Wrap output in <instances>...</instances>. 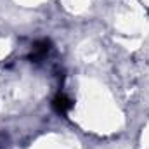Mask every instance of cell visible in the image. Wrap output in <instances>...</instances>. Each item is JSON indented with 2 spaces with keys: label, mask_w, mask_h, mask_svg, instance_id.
<instances>
[{
  "label": "cell",
  "mask_w": 149,
  "mask_h": 149,
  "mask_svg": "<svg viewBox=\"0 0 149 149\" xmlns=\"http://www.w3.org/2000/svg\"><path fill=\"white\" fill-rule=\"evenodd\" d=\"M56 108H57V111L64 113L68 108H70V102H68L64 97H57V99H56Z\"/></svg>",
  "instance_id": "cell-1"
}]
</instances>
